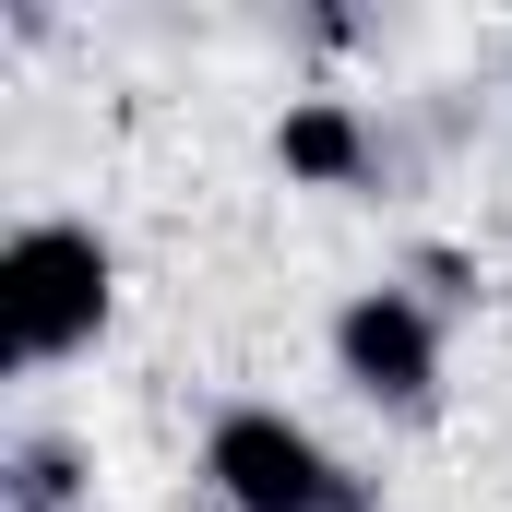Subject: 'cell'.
<instances>
[{
    "mask_svg": "<svg viewBox=\"0 0 512 512\" xmlns=\"http://www.w3.org/2000/svg\"><path fill=\"white\" fill-rule=\"evenodd\" d=\"M108 298H120V262H108L96 227H72V215L12 227V251H0V334H12V370L84 358V346L108 334Z\"/></svg>",
    "mask_w": 512,
    "mask_h": 512,
    "instance_id": "cell-1",
    "label": "cell"
},
{
    "mask_svg": "<svg viewBox=\"0 0 512 512\" xmlns=\"http://www.w3.org/2000/svg\"><path fill=\"white\" fill-rule=\"evenodd\" d=\"M203 477L227 512H370V477L346 453H322L286 405H227L203 429Z\"/></svg>",
    "mask_w": 512,
    "mask_h": 512,
    "instance_id": "cell-2",
    "label": "cell"
},
{
    "mask_svg": "<svg viewBox=\"0 0 512 512\" xmlns=\"http://www.w3.org/2000/svg\"><path fill=\"white\" fill-rule=\"evenodd\" d=\"M334 370L393 417H429L441 405V310L417 286H358L334 310Z\"/></svg>",
    "mask_w": 512,
    "mask_h": 512,
    "instance_id": "cell-3",
    "label": "cell"
},
{
    "mask_svg": "<svg viewBox=\"0 0 512 512\" xmlns=\"http://www.w3.org/2000/svg\"><path fill=\"white\" fill-rule=\"evenodd\" d=\"M274 167L310 179V191H358V179H370V120H358L346 96H298V108L274 120Z\"/></svg>",
    "mask_w": 512,
    "mask_h": 512,
    "instance_id": "cell-4",
    "label": "cell"
},
{
    "mask_svg": "<svg viewBox=\"0 0 512 512\" xmlns=\"http://www.w3.org/2000/svg\"><path fill=\"white\" fill-rule=\"evenodd\" d=\"M72 477H84L72 441H24V453H12V512H84V501H72Z\"/></svg>",
    "mask_w": 512,
    "mask_h": 512,
    "instance_id": "cell-5",
    "label": "cell"
}]
</instances>
